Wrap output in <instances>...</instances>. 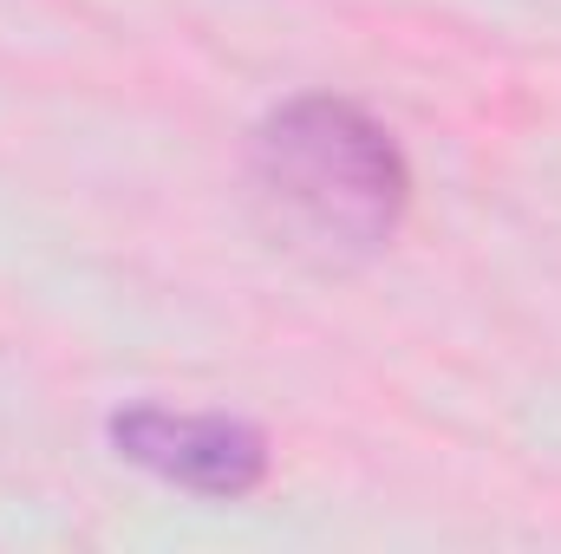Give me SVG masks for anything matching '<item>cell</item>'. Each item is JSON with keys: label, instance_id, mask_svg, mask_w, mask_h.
I'll list each match as a JSON object with an SVG mask.
<instances>
[{"label": "cell", "instance_id": "cell-2", "mask_svg": "<svg viewBox=\"0 0 561 554\" xmlns=\"http://www.w3.org/2000/svg\"><path fill=\"white\" fill-rule=\"evenodd\" d=\"M105 437L131 470L183 496H203V503H242L275 470L262 424L236 412H176V405L144 399V405H118L105 417Z\"/></svg>", "mask_w": 561, "mask_h": 554}, {"label": "cell", "instance_id": "cell-1", "mask_svg": "<svg viewBox=\"0 0 561 554\" xmlns=\"http://www.w3.org/2000/svg\"><path fill=\"white\" fill-rule=\"evenodd\" d=\"M249 176L280 229L333 262L392 249L412 216V163L399 138L340 92L280 99L249 138Z\"/></svg>", "mask_w": 561, "mask_h": 554}]
</instances>
